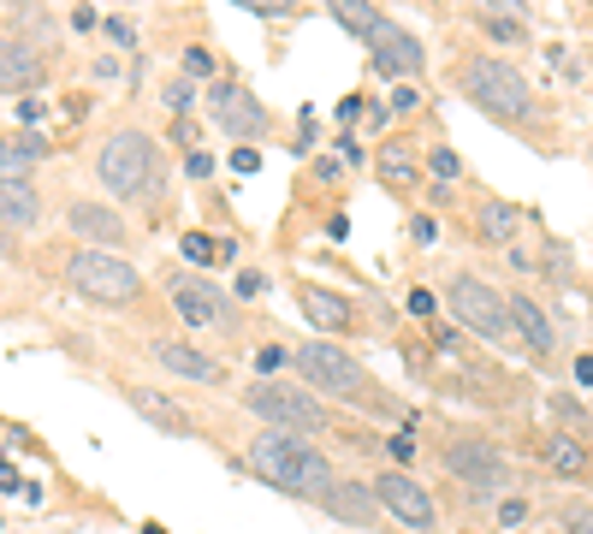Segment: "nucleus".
<instances>
[{
  "instance_id": "1",
  "label": "nucleus",
  "mask_w": 593,
  "mask_h": 534,
  "mask_svg": "<svg viewBox=\"0 0 593 534\" xmlns=\"http://www.w3.org/2000/svg\"><path fill=\"white\" fill-rule=\"evenodd\" d=\"M292 368L314 398L345 404V410H362V416H381V422H410L398 392H386L381 380H374L345 345H333V339H302L292 351Z\"/></svg>"
},
{
  "instance_id": "2",
  "label": "nucleus",
  "mask_w": 593,
  "mask_h": 534,
  "mask_svg": "<svg viewBox=\"0 0 593 534\" xmlns=\"http://www.w3.org/2000/svg\"><path fill=\"white\" fill-rule=\"evenodd\" d=\"M244 463H249V475H256V481H268L273 493H285V499H297V505H321L326 493L338 487L333 457H326L314 440L280 434V428H261V434H249Z\"/></svg>"
},
{
  "instance_id": "3",
  "label": "nucleus",
  "mask_w": 593,
  "mask_h": 534,
  "mask_svg": "<svg viewBox=\"0 0 593 534\" xmlns=\"http://www.w3.org/2000/svg\"><path fill=\"white\" fill-rule=\"evenodd\" d=\"M434 452H439V469L469 493V505H499V499H511L516 481H523L516 475V457L504 452L493 434H481V428H469V422L439 428Z\"/></svg>"
},
{
  "instance_id": "4",
  "label": "nucleus",
  "mask_w": 593,
  "mask_h": 534,
  "mask_svg": "<svg viewBox=\"0 0 593 534\" xmlns=\"http://www.w3.org/2000/svg\"><path fill=\"white\" fill-rule=\"evenodd\" d=\"M451 89H457L475 113H487L493 125H511V131H523V125H534L540 113H546L534 96V84L499 54H463L457 66H451Z\"/></svg>"
},
{
  "instance_id": "5",
  "label": "nucleus",
  "mask_w": 593,
  "mask_h": 534,
  "mask_svg": "<svg viewBox=\"0 0 593 534\" xmlns=\"http://www.w3.org/2000/svg\"><path fill=\"white\" fill-rule=\"evenodd\" d=\"M95 185L119 202H160V190H167V149L143 125H113L95 149Z\"/></svg>"
},
{
  "instance_id": "6",
  "label": "nucleus",
  "mask_w": 593,
  "mask_h": 534,
  "mask_svg": "<svg viewBox=\"0 0 593 534\" xmlns=\"http://www.w3.org/2000/svg\"><path fill=\"white\" fill-rule=\"evenodd\" d=\"M60 279H66V291L78 303L107 309V315H131V309H143V297H149L143 274H137L131 262L113 256V250H90V244H72L66 256H60Z\"/></svg>"
},
{
  "instance_id": "7",
  "label": "nucleus",
  "mask_w": 593,
  "mask_h": 534,
  "mask_svg": "<svg viewBox=\"0 0 593 534\" xmlns=\"http://www.w3.org/2000/svg\"><path fill=\"white\" fill-rule=\"evenodd\" d=\"M244 410L256 416L261 428H280V434H338L333 428V404L314 398L309 386H285V380H249L244 386Z\"/></svg>"
},
{
  "instance_id": "8",
  "label": "nucleus",
  "mask_w": 593,
  "mask_h": 534,
  "mask_svg": "<svg viewBox=\"0 0 593 534\" xmlns=\"http://www.w3.org/2000/svg\"><path fill=\"white\" fill-rule=\"evenodd\" d=\"M446 303H451V315H457L463 333H475L481 345H493V351H516L511 303H504V291H499V285H487L481 274L457 267V274L446 279Z\"/></svg>"
},
{
  "instance_id": "9",
  "label": "nucleus",
  "mask_w": 593,
  "mask_h": 534,
  "mask_svg": "<svg viewBox=\"0 0 593 534\" xmlns=\"http://www.w3.org/2000/svg\"><path fill=\"white\" fill-rule=\"evenodd\" d=\"M160 285H167L172 315H179L191 333H196V327L237 333V297H232V285H214L208 274H196V267H167V274H160Z\"/></svg>"
},
{
  "instance_id": "10",
  "label": "nucleus",
  "mask_w": 593,
  "mask_h": 534,
  "mask_svg": "<svg viewBox=\"0 0 593 534\" xmlns=\"http://www.w3.org/2000/svg\"><path fill=\"white\" fill-rule=\"evenodd\" d=\"M374 499H381V511L392 517L398 529H410V534H439V505H434V493H427V481H415L410 469H392V463H386L381 475H374Z\"/></svg>"
},
{
  "instance_id": "11",
  "label": "nucleus",
  "mask_w": 593,
  "mask_h": 534,
  "mask_svg": "<svg viewBox=\"0 0 593 534\" xmlns=\"http://www.w3.org/2000/svg\"><path fill=\"white\" fill-rule=\"evenodd\" d=\"M208 119L220 125V131L232 137L237 149H249V143H261V137H273V113L261 107V101L249 96L237 78H214V89H208Z\"/></svg>"
},
{
  "instance_id": "12",
  "label": "nucleus",
  "mask_w": 593,
  "mask_h": 534,
  "mask_svg": "<svg viewBox=\"0 0 593 534\" xmlns=\"http://www.w3.org/2000/svg\"><path fill=\"white\" fill-rule=\"evenodd\" d=\"M369 72L381 84H415L427 72V42L410 30V24L386 18L381 30L369 36Z\"/></svg>"
},
{
  "instance_id": "13",
  "label": "nucleus",
  "mask_w": 593,
  "mask_h": 534,
  "mask_svg": "<svg viewBox=\"0 0 593 534\" xmlns=\"http://www.w3.org/2000/svg\"><path fill=\"white\" fill-rule=\"evenodd\" d=\"M292 297H297L302 321L314 327V339H333L338 345V339L362 333V315H357V303H350V291H333V285H321V279H297Z\"/></svg>"
},
{
  "instance_id": "14",
  "label": "nucleus",
  "mask_w": 593,
  "mask_h": 534,
  "mask_svg": "<svg viewBox=\"0 0 593 534\" xmlns=\"http://www.w3.org/2000/svg\"><path fill=\"white\" fill-rule=\"evenodd\" d=\"M60 214H66V232L78 238V244H90V250H113V256H119V250L131 244V220L101 196H66Z\"/></svg>"
},
{
  "instance_id": "15",
  "label": "nucleus",
  "mask_w": 593,
  "mask_h": 534,
  "mask_svg": "<svg viewBox=\"0 0 593 534\" xmlns=\"http://www.w3.org/2000/svg\"><path fill=\"white\" fill-rule=\"evenodd\" d=\"M54 78V54H42L36 42L0 30V96H36Z\"/></svg>"
},
{
  "instance_id": "16",
  "label": "nucleus",
  "mask_w": 593,
  "mask_h": 534,
  "mask_svg": "<svg viewBox=\"0 0 593 534\" xmlns=\"http://www.w3.org/2000/svg\"><path fill=\"white\" fill-rule=\"evenodd\" d=\"M504 303H511V327H516V351L528 356V363L546 368L552 356H558V321H552L546 309H540L534 291H504Z\"/></svg>"
},
{
  "instance_id": "17",
  "label": "nucleus",
  "mask_w": 593,
  "mask_h": 534,
  "mask_svg": "<svg viewBox=\"0 0 593 534\" xmlns=\"http://www.w3.org/2000/svg\"><path fill=\"white\" fill-rule=\"evenodd\" d=\"M149 356H155V368H167L172 380H191V386H225V363L220 356H208L202 345H191V339L179 333H160L155 345H149Z\"/></svg>"
},
{
  "instance_id": "18",
  "label": "nucleus",
  "mask_w": 593,
  "mask_h": 534,
  "mask_svg": "<svg viewBox=\"0 0 593 534\" xmlns=\"http://www.w3.org/2000/svg\"><path fill=\"white\" fill-rule=\"evenodd\" d=\"M314 511H326L338 529H362V534L381 529V499H374V481H357V475H338V487L326 493Z\"/></svg>"
},
{
  "instance_id": "19",
  "label": "nucleus",
  "mask_w": 593,
  "mask_h": 534,
  "mask_svg": "<svg viewBox=\"0 0 593 534\" xmlns=\"http://www.w3.org/2000/svg\"><path fill=\"white\" fill-rule=\"evenodd\" d=\"M374 178H381L392 196H415L422 178H427L422 143H410V137H381V149H374Z\"/></svg>"
},
{
  "instance_id": "20",
  "label": "nucleus",
  "mask_w": 593,
  "mask_h": 534,
  "mask_svg": "<svg viewBox=\"0 0 593 534\" xmlns=\"http://www.w3.org/2000/svg\"><path fill=\"white\" fill-rule=\"evenodd\" d=\"M119 398L131 404L137 416H143L155 434H167V440H191L196 434V422H191V410H184L179 398H167L160 386H131V380H119Z\"/></svg>"
},
{
  "instance_id": "21",
  "label": "nucleus",
  "mask_w": 593,
  "mask_h": 534,
  "mask_svg": "<svg viewBox=\"0 0 593 534\" xmlns=\"http://www.w3.org/2000/svg\"><path fill=\"white\" fill-rule=\"evenodd\" d=\"M469 232L481 250H504V256H511V244L528 232V208H516V202H504V196H481L469 214Z\"/></svg>"
},
{
  "instance_id": "22",
  "label": "nucleus",
  "mask_w": 593,
  "mask_h": 534,
  "mask_svg": "<svg viewBox=\"0 0 593 534\" xmlns=\"http://www.w3.org/2000/svg\"><path fill=\"white\" fill-rule=\"evenodd\" d=\"M540 463H546L558 481L593 487V440H576V434H558V428H546V434H540Z\"/></svg>"
},
{
  "instance_id": "23",
  "label": "nucleus",
  "mask_w": 593,
  "mask_h": 534,
  "mask_svg": "<svg viewBox=\"0 0 593 534\" xmlns=\"http://www.w3.org/2000/svg\"><path fill=\"white\" fill-rule=\"evenodd\" d=\"M42 161H48L42 131H0V185H30Z\"/></svg>"
},
{
  "instance_id": "24",
  "label": "nucleus",
  "mask_w": 593,
  "mask_h": 534,
  "mask_svg": "<svg viewBox=\"0 0 593 534\" xmlns=\"http://www.w3.org/2000/svg\"><path fill=\"white\" fill-rule=\"evenodd\" d=\"M48 214L36 185H0V232H36Z\"/></svg>"
},
{
  "instance_id": "25",
  "label": "nucleus",
  "mask_w": 593,
  "mask_h": 534,
  "mask_svg": "<svg viewBox=\"0 0 593 534\" xmlns=\"http://www.w3.org/2000/svg\"><path fill=\"white\" fill-rule=\"evenodd\" d=\"M7 30H12V36H24V42H36L42 54H54V42H60V24H54V12H42V7H12Z\"/></svg>"
},
{
  "instance_id": "26",
  "label": "nucleus",
  "mask_w": 593,
  "mask_h": 534,
  "mask_svg": "<svg viewBox=\"0 0 593 534\" xmlns=\"http://www.w3.org/2000/svg\"><path fill=\"white\" fill-rule=\"evenodd\" d=\"M333 24H338V30H350V36H362V42H369V36L386 24V12H381V7H369V0H333Z\"/></svg>"
},
{
  "instance_id": "27",
  "label": "nucleus",
  "mask_w": 593,
  "mask_h": 534,
  "mask_svg": "<svg viewBox=\"0 0 593 534\" xmlns=\"http://www.w3.org/2000/svg\"><path fill=\"white\" fill-rule=\"evenodd\" d=\"M540 274H546L552 291H570L576 285V256H570L564 238H546V244H540Z\"/></svg>"
},
{
  "instance_id": "28",
  "label": "nucleus",
  "mask_w": 593,
  "mask_h": 534,
  "mask_svg": "<svg viewBox=\"0 0 593 534\" xmlns=\"http://www.w3.org/2000/svg\"><path fill=\"white\" fill-rule=\"evenodd\" d=\"M552 416H558V434H576V440H593V410L570 398V392H552Z\"/></svg>"
},
{
  "instance_id": "29",
  "label": "nucleus",
  "mask_w": 593,
  "mask_h": 534,
  "mask_svg": "<svg viewBox=\"0 0 593 534\" xmlns=\"http://www.w3.org/2000/svg\"><path fill=\"white\" fill-rule=\"evenodd\" d=\"M475 24H481V30L487 36H493V42H523V36H528V18H523V12H475Z\"/></svg>"
},
{
  "instance_id": "30",
  "label": "nucleus",
  "mask_w": 593,
  "mask_h": 534,
  "mask_svg": "<svg viewBox=\"0 0 593 534\" xmlns=\"http://www.w3.org/2000/svg\"><path fill=\"white\" fill-rule=\"evenodd\" d=\"M220 256H225V238H214V232H184V262L196 267H220Z\"/></svg>"
},
{
  "instance_id": "31",
  "label": "nucleus",
  "mask_w": 593,
  "mask_h": 534,
  "mask_svg": "<svg viewBox=\"0 0 593 534\" xmlns=\"http://www.w3.org/2000/svg\"><path fill=\"white\" fill-rule=\"evenodd\" d=\"M160 107H167L172 119H191V107H196V84L184 78V72H179V78H167V84H160Z\"/></svg>"
},
{
  "instance_id": "32",
  "label": "nucleus",
  "mask_w": 593,
  "mask_h": 534,
  "mask_svg": "<svg viewBox=\"0 0 593 534\" xmlns=\"http://www.w3.org/2000/svg\"><path fill=\"white\" fill-rule=\"evenodd\" d=\"M558 529L564 534H593V505H582V499H558Z\"/></svg>"
},
{
  "instance_id": "33",
  "label": "nucleus",
  "mask_w": 593,
  "mask_h": 534,
  "mask_svg": "<svg viewBox=\"0 0 593 534\" xmlns=\"http://www.w3.org/2000/svg\"><path fill=\"white\" fill-rule=\"evenodd\" d=\"M422 161H427V173H434L439 185H451V178H463V161L451 155L446 143H427V149H422Z\"/></svg>"
},
{
  "instance_id": "34",
  "label": "nucleus",
  "mask_w": 593,
  "mask_h": 534,
  "mask_svg": "<svg viewBox=\"0 0 593 534\" xmlns=\"http://www.w3.org/2000/svg\"><path fill=\"white\" fill-rule=\"evenodd\" d=\"M232 297H237V303H256V297H268V274H261V267H237V279H232Z\"/></svg>"
},
{
  "instance_id": "35",
  "label": "nucleus",
  "mask_w": 593,
  "mask_h": 534,
  "mask_svg": "<svg viewBox=\"0 0 593 534\" xmlns=\"http://www.w3.org/2000/svg\"><path fill=\"white\" fill-rule=\"evenodd\" d=\"M179 72H184L191 84H196V78H214V48H208V42H191V48H184V66H179Z\"/></svg>"
},
{
  "instance_id": "36",
  "label": "nucleus",
  "mask_w": 593,
  "mask_h": 534,
  "mask_svg": "<svg viewBox=\"0 0 593 534\" xmlns=\"http://www.w3.org/2000/svg\"><path fill=\"white\" fill-rule=\"evenodd\" d=\"M528 517H534V505H528L523 493H511V499H499V529H528Z\"/></svg>"
},
{
  "instance_id": "37",
  "label": "nucleus",
  "mask_w": 593,
  "mask_h": 534,
  "mask_svg": "<svg viewBox=\"0 0 593 534\" xmlns=\"http://www.w3.org/2000/svg\"><path fill=\"white\" fill-rule=\"evenodd\" d=\"M285 363H292V351H285V345H261L256 351V380H280Z\"/></svg>"
},
{
  "instance_id": "38",
  "label": "nucleus",
  "mask_w": 593,
  "mask_h": 534,
  "mask_svg": "<svg viewBox=\"0 0 593 534\" xmlns=\"http://www.w3.org/2000/svg\"><path fill=\"white\" fill-rule=\"evenodd\" d=\"M403 232H410L415 250H434L439 244V220H434V214H410V226H403Z\"/></svg>"
},
{
  "instance_id": "39",
  "label": "nucleus",
  "mask_w": 593,
  "mask_h": 534,
  "mask_svg": "<svg viewBox=\"0 0 593 534\" xmlns=\"http://www.w3.org/2000/svg\"><path fill=\"white\" fill-rule=\"evenodd\" d=\"M415 452H422V445H415V422H403V434H392V440H386V457H392V469H403Z\"/></svg>"
},
{
  "instance_id": "40",
  "label": "nucleus",
  "mask_w": 593,
  "mask_h": 534,
  "mask_svg": "<svg viewBox=\"0 0 593 534\" xmlns=\"http://www.w3.org/2000/svg\"><path fill=\"white\" fill-rule=\"evenodd\" d=\"M101 30H107L113 42L125 48V54H137V48H143V42H137V24H131V18H101Z\"/></svg>"
},
{
  "instance_id": "41",
  "label": "nucleus",
  "mask_w": 593,
  "mask_h": 534,
  "mask_svg": "<svg viewBox=\"0 0 593 534\" xmlns=\"http://www.w3.org/2000/svg\"><path fill=\"white\" fill-rule=\"evenodd\" d=\"M333 149H338V161H345V167H362V161H374V155H369V149H362L350 131H338V137H333Z\"/></svg>"
},
{
  "instance_id": "42",
  "label": "nucleus",
  "mask_w": 593,
  "mask_h": 534,
  "mask_svg": "<svg viewBox=\"0 0 593 534\" xmlns=\"http://www.w3.org/2000/svg\"><path fill=\"white\" fill-rule=\"evenodd\" d=\"M410 315H415V321H434V315H439V297H434L427 285H410Z\"/></svg>"
},
{
  "instance_id": "43",
  "label": "nucleus",
  "mask_w": 593,
  "mask_h": 534,
  "mask_svg": "<svg viewBox=\"0 0 593 534\" xmlns=\"http://www.w3.org/2000/svg\"><path fill=\"white\" fill-rule=\"evenodd\" d=\"M362 125H369V131L381 137L386 125H392V101H369V107H362Z\"/></svg>"
},
{
  "instance_id": "44",
  "label": "nucleus",
  "mask_w": 593,
  "mask_h": 534,
  "mask_svg": "<svg viewBox=\"0 0 593 534\" xmlns=\"http://www.w3.org/2000/svg\"><path fill=\"white\" fill-rule=\"evenodd\" d=\"M415 107H422V89H415V84H398V89H392V119H403V113H415Z\"/></svg>"
},
{
  "instance_id": "45",
  "label": "nucleus",
  "mask_w": 593,
  "mask_h": 534,
  "mask_svg": "<svg viewBox=\"0 0 593 534\" xmlns=\"http://www.w3.org/2000/svg\"><path fill=\"white\" fill-rule=\"evenodd\" d=\"M434 351L439 356H463V327H434Z\"/></svg>"
},
{
  "instance_id": "46",
  "label": "nucleus",
  "mask_w": 593,
  "mask_h": 534,
  "mask_svg": "<svg viewBox=\"0 0 593 534\" xmlns=\"http://www.w3.org/2000/svg\"><path fill=\"white\" fill-rule=\"evenodd\" d=\"M42 113H48V101H18V125H24V131H36Z\"/></svg>"
},
{
  "instance_id": "47",
  "label": "nucleus",
  "mask_w": 593,
  "mask_h": 534,
  "mask_svg": "<svg viewBox=\"0 0 593 534\" xmlns=\"http://www.w3.org/2000/svg\"><path fill=\"white\" fill-rule=\"evenodd\" d=\"M309 149H314V113L302 107V125H297V149H292V155H309Z\"/></svg>"
},
{
  "instance_id": "48",
  "label": "nucleus",
  "mask_w": 593,
  "mask_h": 534,
  "mask_svg": "<svg viewBox=\"0 0 593 534\" xmlns=\"http://www.w3.org/2000/svg\"><path fill=\"white\" fill-rule=\"evenodd\" d=\"M314 178H321V185H338V178H345V161H338V155L314 161Z\"/></svg>"
},
{
  "instance_id": "49",
  "label": "nucleus",
  "mask_w": 593,
  "mask_h": 534,
  "mask_svg": "<svg viewBox=\"0 0 593 534\" xmlns=\"http://www.w3.org/2000/svg\"><path fill=\"white\" fill-rule=\"evenodd\" d=\"M362 107H369V96H345V101H338V119L357 125V119H362Z\"/></svg>"
},
{
  "instance_id": "50",
  "label": "nucleus",
  "mask_w": 593,
  "mask_h": 534,
  "mask_svg": "<svg viewBox=\"0 0 593 534\" xmlns=\"http://www.w3.org/2000/svg\"><path fill=\"white\" fill-rule=\"evenodd\" d=\"M172 143L191 155V149H196V125H191V119H172Z\"/></svg>"
},
{
  "instance_id": "51",
  "label": "nucleus",
  "mask_w": 593,
  "mask_h": 534,
  "mask_svg": "<svg viewBox=\"0 0 593 534\" xmlns=\"http://www.w3.org/2000/svg\"><path fill=\"white\" fill-rule=\"evenodd\" d=\"M256 167H261V155H256V149H232V173H244V178H249Z\"/></svg>"
},
{
  "instance_id": "52",
  "label": "nucleus",
  "mask_w": 593,
  "mask_h": 534,
  "mask_svg": "<svg viewBox=\"0 0 593 534\" xmlns=\"http://www.w3.org/2000/svg\"><path fill=\"white\" fill-rule=\"evenodd\" d=\"M184 173H191V178H208V173H214V161L202 155V149H191V155H184Z\"/></svg>"
},
{
  "instance_id": "53",
  "label": "nucleus",
  "mask_w": 593,
  "mask_h": 534,
  "mask_svg": "<svg viewBox=\"0 0 593 534\" xmlns=\"http://www.w3.org/2000/svg\"><path fill=\"white\" fill-rule=\"evenodd\" d=\"M72 30H101L95 7H78V12H72Z\"/></svg>"
},
{
  "instance_id": "54",
  "label": "nucleus",
  "mask_w": 593,
  "mask_h": 534,
  "mask_svg": "<svg viewBox=\"0 0 593 534\" xmlns=\"http://www.w3.org/2000/svg\"><path fill=\"white\" fill-rule=\"evenodd\" d=\"M83 113H90V96H83V89H78V96H66V119H72V125H78V119H83Z\"/></svg>"
},
{
  "instance_id": "55",
  "label": "nucleus",
  "mask_w": 593,
  "mask_h": 534,
  "mask_svg": "<svg viewBox=\"0 0 593 534\" xmlns=\"http://www.w3.org/2000/svg\"><path fill=\"white\" fill-rule=\"evenodd\" d=\"M249 12H256V18H280L285 7H280V0H249Z\"/></svg>"
},
{
  "instance_id": "56",
  "label": "nucleus",
  "mask_w": 593,
  "mask_h": 534,
  "mask_svg": "<svg viewBox=\"0 0 593 534\" xmlns=\"http://www.w3.org/2000/svg\"><path fill=\"white\" fill-rule=\"evenodd\" d=\"M570 368H576V380H582V386H593V356H576Z\"/></svg>"
},
{
  "instance_id": "57",
  "label": "nucleus",
  "mask_w": 593,
  "mask_h": 534,
  "mask_svg": "<svg viewBox=\"0 0 593 534\" xmlns=\"http://www.w3.org/2000/svg\"><path fill=\"white\" fill-rule=\"evenodd\" d=\"M143 534H167V529H160V523H143Z\"/></svg>"
}]
</instances>
